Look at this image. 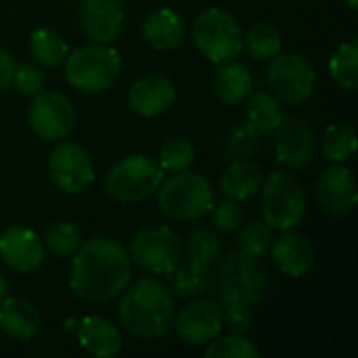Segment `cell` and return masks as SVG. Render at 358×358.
I'll return each instance as SVG.
<instances>
[{"mask_svg":"<svg viewBox=\"0 0 358 358\" xmlns=\"http://www.w3.org/2000/svg\"><path fill=\"white\" fill-rule=\"evenodd\" d=\"M132 264L124 245L111 237H94L73 254L69 266V289L84 302H109L130 285Z\"/></svg>","mask_w":358,"mask_h":358,"instance_id":"cell-1","label":"cell"},{"mask_svg":"<svg viewBox=\"0 0 358 358\" xmlns=\"http://www.w3.org/2000/svg\"><path fill=\"white\" fill-rule=\"evenodd\" d=\"M266 268L260 258L239 250L229 252L218 266L216 294L224 310V327L231 334L245 336L252 329V306L266 294Z\"/></svg>","mask_w":358,"mask_h":358,"instance_id":"cell-2","label":"cell"},{"mask_svg":"<svg viewBox=\"0 0 358 358\" xmlns=\"http://www.w3.org/2000/svg\"><path fill=\"white\" fill-rule=\"evenodd\" d=\"M122 294L124 298L117 315L126 331L143 340H155L170 329L174 319V296L166 285L153 279H141Z\"/></svg>","mask_w":358,"mask_h":358,"instance_id":"cell-3","label":"cell"},{"mask_svg":"<svg viewBox=\"0 0 358 358\" xmlns=\"http://www.w3.org/2000/svg\"><path fill=\"white\" fill-rule=\"evenodd\" d=\"M122 73V57L109 44L80 46L65 57V80L80 92H103L111 88Z\"/></svg>","mask_w":358,"mask_h":358,"instance_id":"cell-4","label":"cell"},{"mask_svg":"<svg viewBox=\"0 0 358 358\" xmlns=\"http://www.w3.org/2000/svg\"><path fill=\"white\" fill-rule=\"evenodd\" d=\"M157 193L159 210L176 222H191L206 216L214 208V191L201 174L182 170L162 180Z\"/></svg>","mask_w":358,"mask_h":358,"instance_id":"cell-5","label":"cell"},{"mask_svg":"<svg viewBox=\"0 0 358 358\" xmlns=\"http://www.w3.org/2000/svg\"><path fill=\"white\" fill-rule=\"evenodd\" d=\"M164 170L159 162L145 153L126 155L115 162L105 178V191L120 203H141L162 185Z\"/></svg>","mask_w":358,"mask_h":358,"instance_id":"cell-6","label":"cell"},{"mask_svg":"<svg viewBox=\"0 0 358 358\" xmlns=\"http://www.w3.org/2000/svg\"><path fill=\"white\" fill-rule=\"evenodd\" d=\"M262 218L271 229L292 231L306 216V191L289 172H273L260 189Z\"/></svg>","mask_w":358,"mask_h":358,"instance_id":"cell-7","label":"cell"},{"mask_svg":"<svg viewBox=\"0 0 358 358\" xmlns=\"http://www.w3.org/2000/svg\"><path fill=\"white\" fill-rule=\"evenodd\" d=\"M193 40L199 52L216 63L235 61L243 50V31L235 15L224 8H206L193 23Z\"/></svg>","mask_w":358,"mask_h":358,"instance_id":"cell-8","label":"cell"},{"mask_svg":"<svg viewBox=\"0 0 358 358\" xmlns=\"http://www.w3.org/2000/svg\"><path fill=\"white\" fill-rule=\"evenodd\" d=\"M182 243L178 235L168 227H145L130 243V260L149 273L170 277L182 260Z\"/></svg>","mask_w":358,"mask_h":358,"instance_id":"cell-9","label":"cell"},{"mask_svg":"<svg viewBox=\"0 0 358 358\" xmlns=\"http://www.w3.org/2000/svg\"><path fill=\"white\" fill-rule=\"evenodd\" d=\"M268 86L273 94L287 103H304L313 96L317 86L315 67L298 52H279L271 59Z\"/></svg>","mask_w":358,"mask_h":358,"instance_id":"cell-10","label":"cell"},{"mask_svg":"<svg viewBox=\"0 0 358 358\" xmlns=\"http://www.w3.org/2000/svg\"><path fill=\"white\" fill-rule=\"evenodd\" d=\"M31 130L46 141H61L76 128V109L63 92H38L27 109Z\"/></svg>","mask_w":358,"mask_h":358,"instance_id":"cell-11","label":"cell"},{"mask_svg":"<svg viewBox=\"0 0 358 358\" xmlns=\"http://www.w3.org/2000/svg\"><path fill=\"white\" fill-rule=\"evenodd\" d=\"M174 331L187 346H201L220 336L224 327V310L218 300H193L176 315Z\"/></svg>","mask_w":358,"mask_h":358,"instance_id":"cell-12","label":"cell"},{"mask_svg":"<svg viewBox=\"0 0 358 358\" xmlns=\"http://www.w3.org/2000/svg\"><path fill=\"white\" fill-rule=\"evenodd\" d=\"M48 174L57 189L69 195H78L92 185L94 166L84 147L76 143H61L50 153Z\"/></svg>","mask_w":358,"mask_h":358,"instance_id":"cell-13","label":"cell"},{"mask_svg":"<svg viewBox=\"0 0 358 358\" xmlns=\"http://www.w3.org/2000/svg\"><path fill=\"white\" fill-rule=\"evenodd\" d=\"M273 132H275V155L279 164L292 170H302L308 164H313L317 153V134L306 120L283 117V122Z\"/></svg>","mask_w":358,"mask_h":358,"instance_id":"cell-14","label":"cell"},{"mask_svg":"<svg viewBox=\"0 0 358 358\" xmlns=\"http://www.w3.org/2000/svg\"><path fill=\"white\" fill-rule=\"evenodd\" d=\"M315 193L323 212L338 218L348 216L355 210L358 199L357 176L352 174L350 168L344 166L327 168L325 172H321Z\"/></svg>","mask_w":358,"mask_h":358,"instance_id":"cell-15","label":"cell"},{"mask_svg":"<svg viewBox=\"0 0 358 358\" xmlns=\"http://www.w3.org/2000/svg\"><path fill=\"white\" fill-rule=\"evenodd\" d=\"M78 21L82 31L96 44H111L124 27V10L120 0H82Z\"/></svg>","mask_w":358,"mask_h":358,"instance_id":"cell-16","label":"cell"},{"mask_svg":"<svg viewBox=\"0 0 358 358\" xmlns=\"http://www.w3.org/2000/svg\"><path fill=\"white\" fill-rule=\"evenodd\" d=\"M0 258L17 273H34L44 262V243L25 227H10L0 235Z\"/></svg>","mask_w":358,"mask_h":358,"instance_id":"cell-17","label":"cell"},{"mask_svg":"<svg viewBox=\"0 0 358 358\" xmlns=\"http://www.w3.org/2000/svg\"><path fill=\"white\" fill-rule=\"evenodd\" d=\"M176 99V86L162 73H151L136 80L128 92L130 109L141 117H155L172 107Z\"/></svg>","mask_w":358,"mask_h":358,"instance_id":"cell-18","label":"cell"},{"mask_svg":"<svg viewBox=\"0 0 358 358\" xmlns=\"http://www.w3.org/2000/svg\"><path fill=\"white\" fill-rule=\"evenodd\" d=\"M271 254L277 268L292 279L306 275L315 264V248L310 239L302 233H294V229L283 231V235L273 241Z\"/></svg>","mask_w":358,"mask_h":358,"instance_id":"cell-19","label":"cell"},{"mask_svg":"<svg viewBox=\"0 0 358 358\" xmlns=\"http://www.w3.org/2000/svg\"><path fill=\"white\" fill-rule=\"evenodd\" d=\"M187 36L182 17L172 8H155L143 21V38L155 50H172Z\"/></svg>","mask_w":358,"mask_h":358,"instance_id":"cell-20","label":"cell"},{"mask_svg":"<svg viewBox=\"0 0 358 358\" xmlns=\"http://www.w3.org/2000/svg\"><path fill=\"white\" fill-rule=\"evenodd\" d=\"M78 340L86 352L96 358L117 357L124 346L117 325L103 317H86L78 327Z\"/></svg>","mask_w":358,"mask_h":358,"instance_id":"cell-21","label":"cell"},{"mask_svg":"<svg viewBox=\"0 0 358 358\" xmlns=\"http://www.w3.org/2000/svg\"><path fill=\"white\" fill-rule=\"evenodd\" d=\"M38 308L23 298H4L0 302V329L15 340H31L40 331Z\"/></svg>","mask_w":358,"mask_h":358,"instance_id":"cell-22","label":"cell"},{"mask_svg":"<svg viewBox=\"0 0 358 358\" xmlns=\"http://www.w3.org/2000/svg\"><path fill=\"white\" fill-rule=\"evenodd\" d=\"M264 182V174L258 164L252 159L231 162L229 168L220 176V191L227 199L245 201L260 193Z\"/></svg>","mask_w":358,"mask_h":358,"instance_id":"cell-23","label":"cell"},{"mask_svg":"<svg viewBox=\"0 0 358 358\" xmlns=\"http://www.w3.org/2000/svg\"><path fill=\"white\" fill-rule=\"evenodd\" d=\"M252 73L243 63L237 61H229L222 63V67L218 69L216 78H214V92L216 96L227 103V105H237L243 99H248V94L252 92Z\"/></svg>","mask_w":358,"mask_h":358,"instance_id":"cell-24","label":"cell"},{"mask_svg":"<svg viewBox=\"0 0 358 358\" xmlns=\"http://www.w3.org/2000/svg\"><path fill=\"white\" fill-rule=\"evenodd\" d=\"M174 292L182 298H197L210 285V264L182 254V260L170 275Z\"/></svg>","mask_w":358,"mask_h":358,"instance_id":"cell-25","label":"cell"},{"mask_svg":"<svg viewBox=\"0 0 358 358\" xmlns=\"http://www.w3.org/2000/svg\"><path fill=\"white\" fill-rule=\"evenodd\" d=\"M29 52L44 67H57L65 61L69 46L65 38L52 27H38L29 36Z\"/></svg>","mask_w":358,"mask_h":358,"instance_id":"cell-26","label":"cell"},{"mask_svg":"<svg viewBox=\"0 0 358 358\" xmlns=\"http://www.w3.org/2000/svg\"><path fill=\"white\" fill-rule=\"evenodd\" d=\"M283 109L273 92H254L245 105V122L258 132H273L283 122Z\"/></svg>","mask_w":358,"mask_h":358,"instance_id":"cell-27","label":"cell"},{"mask_svg":"<svg viewBox=\"0 0 358 358\" xmlns=\"http://www.w3.org/2000/svg\"><path fill=\"white\" fill-rule=\"evenodd\" d=\"M260 136H262V132H258L248 122L231 124L222 134V151H224L227 159H231V162L252 159L260 149Z\"/></svg>","mask_w":358,"mask_h":358,"instance_id":"cell-28","label":"cell"},{"mask_svg":"<svg viewBox=\"0 0 358 358\" xmlns=\"http://www.w3.org/2000/svg\"><path fill=\"white\" fill-rule=\"evenodd\" d=\"M357 132L350 124H331L321 138L323 157L331 164L348 162L357 151Z\"/></svg>","mask_w":358,"mask_h":358,"instance_id":"cell-29","label":"cell"},{"mask_svg":"<svg viewBox=\"0 0 358 358\" xmlns=\"http://www.w3.org/2000/svg\"><path fill=\"white\" fill-rule=\"evenodd\" d=\"M243 46L248 48V52L254 59L266 61L281 52L283 40H281V34L277 27H273L268 23H254L248 29V34H243Z\"/></svg>","mask_w":358,"mask_h":358,"instance_id":"cell-30","label":"cell"},{"mask_svg":"<svg viewBox=\"0 0 358 358\" xmlns=\"http://www.w3.org/2000/svg\"><path fill=\"white\" fill-rule=\"evenodd\" d=\"M329 73L346 90L358 86V40L342 44L329 59Z\"/></svg>","mask_w":358,"mask_h":358,"instance_id":"cell-31","label":"cell"},{"mask_svg":"<svg viewBox=\"0 0 358 358\" xmlns=\"http://www.w3.org/2000/svg\"><path fill=\"white\" fill-rule=\"evenodd\" d=\"M55 256H61V258H69L76 254V250L80 248L82 243V237H80V231L73 222H67V220H59V222H52L46 227L44 231V241H42Z\"/></svg>","mask_w":358,"mask_h":358,"instance_id":"cell-32","label":"cell"},{"mask_svg":"<svg viewBox=\"0 0 358 358\" xmlns=\"http://www.w3.org/2000/svg\"><path fill=\"white\" fill-rule=\"evenodd\" d=\"M195 162V147L185 136H170L159 147V166L168 172H182L189 170Z\"/></svg>","mask_w":358,"mask_h":358,"instance_id":"cell-33","label":"cell"},{"mask_svg":"<svg viewBox=\"0 0 358 358\" xmlns=\"http://www.w3.org/2000/svg\"><path fill=\"white\" fill-rule=\"evenodd\" d=\"M182 250H185V256L212 264L220 254V237L208 227H197L189 233Z\"/></svg>","mask_w":358,"mask_h":358,"instance_id":"cell-34","label":"cell"},{"mask_svg":"<svg viewBox=\"0 0 358 358\" xmlns=\"http://www.w3.org/2000/svg\"><path fill=\"white\" fill-rule=\"evenodd\" d=\"M206 358H258L260 352L258 348L243 336L231 334V336H216L208 348H206Z\"/></svg>","mask_w":358,"mask_h":358,"instance_id":"cell-35","label":"cell"},{"mask_svg":"<svg viewBox=\"0 0 358 358\" xmlns=\"http://www.w3.org/2000/svg\"><path fill=\"white\" fill-rule=\"evenodd\" d=\"M273 229L262 220H254V222H250V224H245L243 229H241V233H239V239H237V243H239V252H243V254H248V256H254V258H262L268 250H271V245H273Z\"/></svg>","mask_w":358,"mask_h":358,"instance_id":"cell-36","label":"cell"},{"mask_svg":"<svg viewBox=\"0 0 358 358\" xmlns=\"http://www.w3.org/2000/svg\"><path fill=\"white\" fill-rule=\"evenodd\" d=\"M15 88L21 92V94H38L42 88H44V73L38 65L34 63H23L19 67H15V73H13V82Z\"/></svg>","mask_w":358,"mask_h":358,"instance_id":"cell-37","label":"cell"},{"mask_svg":"<svg viewBox=\"0 0 358 358\" xmlns=\"http://www.w3.org/2000/svg\"><path fill=\"white\" fill-rule=\"evenodd\" d=\"M243 222V210L239 206V201L235 199H224L222 203H218L214 208V227L218 231L231 233L237 231Z\"/></svg>","mask_w":358,"mask_h":358,"instance_id":"cell-38","label":"cell"},{"mask_svg":"<svg viewBox=\"0 0 358 358\" xmlns=\"http://www.w3.org/2000/svg\"><path fill=\"white\" fill-rule=\"evenodd\" d=\"M15 59L8 50L0 48V90H4L6 86H10L13 82V73H15Z\"/></svg>","mask_w":358,"mask_h":358,"instance_id":"cell-39","label":"cell"},{"mask_svg":"<svg viewBox=\"0 0 358 358\" xmlns=\"http://www.w3.org/2000/svg\"><path fill=\"white\" fill-rule=\"evenodd\" d=\"M8 296V281L4 275H0V302Z\"/></svg>","mask_w":358,"mask_h":358,"instance_id":"cell-40","label":"cell"},{"mask_svg":"<svg viewBox=\"0 0 358 358\" xmlns=\"http://www.w3.org/2000/svg\"><path fill=\"white\" fill-rule=\"evenodd\" d=\"M346 4H348L350 8H358V0H346Z\"/></svg>","mask_w":358,"mask_h":358,"instance_id":"cell-41","label":"cell"}]
</instances>
